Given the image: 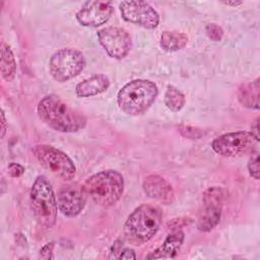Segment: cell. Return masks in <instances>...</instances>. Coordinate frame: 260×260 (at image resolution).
I'll use <instances>...</instances> for the list:
<instances>
[{"instance_id":"7","label":"cell","mask_w":260,"mask_h":260,"mask_svg":"<svg viewBox=\"0 0 260 260\" xmlns=\"http://www.w3.org/2000/svg\"><path fill=\"white\" fill-rule=\"evenodd\" d=\"M84 66L85 59L80 51L65 48L53 54L49 62V71L55 80L64 82L77 76Z\"/></svg>"},{"instance_id":"9","label":"cell","mask_w":260,"mask_h":260,"mask_svg":"<svg viewBox=\"0 0 260 260\" xmlns=\"http://www.w3.org/2000/svg\"><path fill=\"white\" fill-rule=\"evenodd\" d=\"M252 132L237 131L222 134L211 142L214 152L225 157H235L246 153L258 143Z\"/></svg>"},{"instance_id":"20","label":"cell","mask_w":260,"mask_h":260,"mask_svg":"<svg viewBox=\"0 0 260 260\" xmlns=\"http://www.w3.org/2000/svg\"><path fill=\"white\" fill-rule=\"evenodd\" d=\"M165 105L173 112H179L185 105V95L175 86L169 85L165 93Z\"/></svg>"},{"instance_id":"23","label":"cell","mask_w":260,"mask_h":260,"mask_svg":"<svg viewBox=\"0 0 260 260\" xmlns=\"http://www.w3.org/2000/svg\"><path fill=\"white\" fill-rule=\"evenodd\" d=\"M248 170H249L250 176L253 179L255 180L259 179V153L258 152H255L250 157L248 162Z\"/></svg>"},{"instance_id":"1","label":"cell","mask_w":260,"mask_h":260,"mask_svg":"<svg viewBox=\"0 0 260 260\" xmlns=\"http://www.w3.org/2000/svg\"><path fill=\"white\" fill-rule=\"evenodd\" d=\"M37 112L47 126L58 132H77L86 125V118L56 94L44 96L38 104Z\"/></svg>"},{"instance_id":"28","label":"cell","mask_w":260,"mask_h":260,"mask_svg":"<svg viewBox=\"0 0 260 260\" xmlns=\"http://www.w3.org/2000/svg\"><path fill=\"white\" fill-rule=\"evenodd\" d=\"M242 2L240 1H234V2H231V1H228V2H224V4L226 5H233V6H237V5H240Z\"/></svg>"},{"instance_id":"8","label":"cell","mask_w":260,"mask_h":260,"mask_svg":"<svg viewBox=\"0 0 260 260\" xmlns=\"http://www.w3.org/2000/svg\"><path fill=\"white\" fill-rule=\"evenodd\" d=\"M224 191L221 187L212 186L202 194V206L199 211L197 228L201 232H210L220 220Z\"/></svg>"},{"instance_id":"27","label":"cell","mask_w":260,"mask_h":260,"mask_svg":"<svg viewBox=\"0 0 260 260\" xmlns=\"http://www.w3.org/2000/svg\"><path fill=\"white\" fill-rule=\"evenodd\" d=\"M258 120H259V118H256V120L254 121V126H252V134L256 137V138H258L259 139V135H258V129H259V127H258Z\"/></svg>"},{"instance_id":"18","label":"cell","mask_w":260,"mask_h":260,"mask_svg":"<svg viewBox=\"0 0 260 260\" xmlns=\"http://www.w3.org/2000/svg\"><path fill=\"white\" fill-rule=\"evenodd\" d=\"M188 43V37L179 31L166 30L160 36V47L168 52H176L186 47Z\"/></svg>"},{"instance_id":"19","label":"cell","mask_w":260,"mask_h":260,"mask_svg":"<svg viewBox=\"0 0 260 260\" xmlns=\"http://www.w3.org/2000/svg\"><path fill=\"white\" fill-rule=\"evenodd\" d=\"M1 73L6 81H11L16 73V62L10 47L2 42L1 44Z\"/></svg>"},{"instance_id":"17","label":"cell","mask_w":260,"mask_h":260,"mask_svg":"<svg viewBox=\"0 0 260 260\" xmlns=\"http://www.w3.org/2000/svg\"><path fill=\"white\" fill-rule=\"evenodd\" d=\"M260 79L257 78L252 82L242 84L238 90V100L246 108L259 109V89Z\"/></svg>"},{"instance_id":"6","label":"cell","mask_w":260,"mask_h":260,"mask_svg":"<svg viewBox=\"0 0 260 260\" xmlns=\"http://www.w3.org/2000/svg\"><path fill=\"white\" fill-rule=\"evenodd\" d=\"M39 162L56 177L70 181L76 175V168L72 159L60 149L47 144H39L32 148Z\"/></svg>"},{"instance_id":"10","label":"cell","mask_w":260,"mask_h":260,"mask_svg":"<svg viewBox=\"0 0 260 260\" xmlns=\"http://www.w3.org/2000/svg\"><path fill=\"white\" fill-rule=\"evenodd\" d=\"M124 20L152 29L158 25L159 15L154 8L144 1H122L119 4Z\"/></svg>"},{"instance_id":"24","label":"cell","mask_w":260,"mask_h":260,"mask_svg":"<svg viewBox=\"0 0 260 260\" xmlns=\"http://www.w3.org/2000/svg\"><path fill=\"white\" fill-rule=\"evenodd\" d=\"M7 171H8V174L10 177L12 178H18L20 176L23 175L24 173V168L19 165V164H16V162H11L8 165V168H7Z\"/></svg>"},{"instance_id":"22","label":"cell","mask_w":260,"mask_h":260,"mask_svg":"<svg viewBox=\"0 0 260 260\" xmlns=\"http://www.w3.org/2000/svg\"><path fill=\"white\" fill-rule=\"evenodd\" d=\"M205 31H206V35L208 36V38L214 42H219L223 36L222 28L219 25H217L216 23L207 24L205 27Z\"/></svg>"},{"instance_id":"26","label":"cell","mask_w":260,"mask_h":260,"mask_svg":"<svg viewBox=\"0 0 260 260\" xmlns=\"http://www.w3.org/2000/svg\"><path fill=\"white\" fill-rule=\"evenodd\" d=\"M1 126H2V133H1V137L3 138V137H4V135H5L6 129H7V126H6V120H5V115H4L3 110L1 111Z\"/></svg>"},{"instance_id":"3","label":"cell","mask_w":260,"mask_h":260,"mask_svg":"<svg viewBox=\"0 0 260 260\" xmlns=\"http://www.w3.org/2000/svg\"><path fill=\"white\" fill-rule=\"evenodd\" d=\"M158 93L156 85L147 79H135L126 83L118 92L119 108L127 115L143 114L155 101Z\"/></svg>"},{"instance_id":"2","label":"cell","mask_w":260,"mask_h":260,"mask_svg":"<svg viewBox=\"0 0 260 260\" xmlns=\"http://www.w3.org/2000/svg\"><path fill=\"white\" fill-rule=\"evenodd\" d=\"M81 190L96 204L110 207L121 198L124 191V179L115 170L102 171L90 176L83 183Z\"/></svg>"},{"instance_id":"14","label":"cell","mask_w":260,"mask_h":260,"mask_svg":"<svg viewBox=\"0 0 260 260\" xmlns=\"http://www.w3.org/2000/svg\"><path fill=\"white\" fill-rule=\"evenodd\" d=\"M144 193L151 199L165 204H171L175 200V192L172 185L158 175H148L143 184Z\"/></svg>"},{"instance_id":"4","label":"cell","mask_w":260,"mask_h":260,"mask_svg":"<svg viewBox=\"0 0 260 260\" xmlns=\"http://www.w3.org/2000/svg\"><path fill=\"white\" fill-rule=\"evenodd\" d=\"M160 223V210L153 205L142 204L128 216L124 224V234L131 243L141 245L157 233Z\"/></svg>"},{"instance_id":"25","label":"cell","mask_w":260,"mask_h":260,"mask_svg":"<svg viewBox=\"0 0 260 260\" xmlns=\"http://www.w3.org/2000/svg\"><path fill=\"white\" fill-rule=\"evenodd\" d=\"M53 249H54V243H48L46 244L41 250H40V254H39V257L42 258V259H53L54 256H53Z\"/></svg>"},{"instance_id":"16","label":"cell","mask_w":260,"mask_h":260,"mask_svg":"<svg viewBox=\"0 0 260 260\" xmlns=\"http://www.w3.org/2000/svg\"><path fill=\"white\" fill-rule=\"evenodd\" d=\"M110 86V80L105 74H96L82 80L75 86V92L79 98H88L100 94Z\"/></svg>"},{"instance_id":"12","label":"cell","mask_w":260,"mask_h":260,"mask_svg":"<svg viewBox=\"0 0 260 260\" xmlns=\"http://www.w3.org/2000/svg\"><path fill=\"white\" fill-rule=\"evenodd\" d=\"M114 12L111 2L87 1L76 13L77 21L84 26H100L106 23Z\"/></svg>"},{"instance_id":"11","label":"cell","mask_w":260,"mask_h":260,"mask_svg":"<svg viewBox=\"0 0 260 260\" xmlns=\"http://www.w3.org/2000/svg\"><path fill=\"white\" fill-rule=\"evenodd\" d=\"M98 38L108 55L115 59L126 57L132 46L129 34L119 26H108L100 29Z\"/></svg>"},{"instance_id":"5","label":"cell","mask_w":260,"mask_h":260,"mask_svg":"<svg viewBox=\"0 0 260 260\" xmlns=\"http://www.w3.org/2000/svg\"><path fill=\"white\" fill-rule=\"evenodd\" d=\"M29 200L38 222L46 229L53 228L57 220V198L50 182L44 176H39L34 182Z\"/></svg>"},{"instance_id":"15","label":"cell","mask_w":260,"mask_h":260,"mask_svg":"<svg viewBox=\"0 0 260 260\" xmlns=\"http://www.w3.org/2000/svg\"><path fill=\"white\" fill-rule=\"evenodd\" d=\"M184 233L181 230L173 231L168 235L162 244L147 256V259L174 258L179 252L184 242Z\"/></svg>"},{"instance_id":"13","label":"cell","mask_w":260,"mask_h":260,"mask_svg":"<svg viewBox=\"0 0 260 260\" xmlns=\"http://www.w3.org/2000/svg\"><path fill=\"white\" fill-rule=\"evenodd\" d=\"M84 196L81 189L71 186L61 188L57 193V204L60 211L69 217L76 216L84 208Z\"/></svg>"},{"instance_id":"21","label":"cell","mask_w":260,"mask_h":260,"mask_svg":"<svg viewBox=\"0 0 260 260\" xmlns=\"http://www.w3.org/2000/svg\"><path fill=\"white\" fill-rule=\"evenodd\" d=\"M109 258L112 259H136L135 252L130 249L123 246V243L120 241H116L111 249Z\"/></svg>"}]
</instances>
